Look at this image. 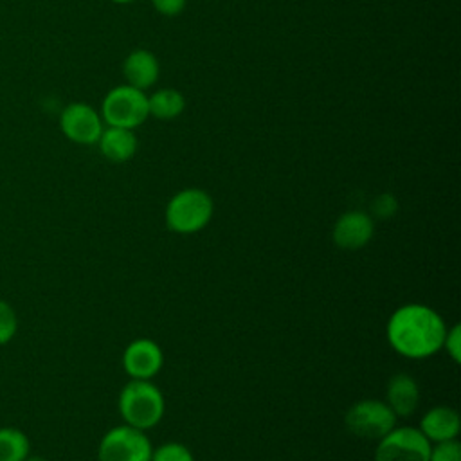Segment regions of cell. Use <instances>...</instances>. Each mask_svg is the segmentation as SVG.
I'll use <instances>...</instances> for the list:
<instances>
[{"instance_id":"cb8c5ba5","label":"cell","mask_w":461,"mask_h":461,"mask_svg":"<svg viewBox=\"0 0 461 461\" xmlns=\"http://www.w3.org/2000/svg\"><path fill=\"white\" fill-rule=\"evenodd\" d=\"M112 2H115V4H131L135 0H112Z\"/></svg>"},{"instance_id":"ba28073f","label":"cell","mask_w":461,"mask_h":461,"mask_svg":"<svg viewBox=\"0 0 461 461\" xmlns=\"http://www.w3.org/2000/svg\"><path fill=\"white\" fill-rule=\"evenodd\" d=\"M63 135L76 144H97L104 126L101 113L86 103H70L59 113Z\"/></svg>"},{"instance_id":"d6986e66","label":"cell","mask_w":461,"mask_h":461,"mask_svg":"<svg viewBox=\"0 0 461 461\" xmlns=\"http://www.w3.org/2000/svg\"><path fill=\"white\" fill-rule=\"evenodd\" d=\"M429 461H461V445L457 439H447L430 447Z\"/></svg>"},{"instance_id":"30bf717a","label":"cell","mask_w":461,"mask_h":461,"mask_svg":"<svg viewBox=\"0 0 461 461\" xmlns=\"http://www.w3.org/2000/svg\"><path fill=\"white\" fill-rule=\"evenodd\" d=\"M375 232L373 218L364 211L342 212L333 225V243L342 250H358L369 243Z\"/></svg>"},{"instance_id":"ac0fdd59","label":"cell","mask_w":461,"mask_h":461,"mask_svg":"<svg viewBox=\"0 0 461 461\" xmlns=\"http://www.w3.org/2000/svg\"><path fill=\"white\" fill-rule=\"evenodd\" d=\"M18 331V317L14 308L0 299V346L11 342Z\"/></svg>"},{"instance_id":"44dd1931","label":"cell","mask_w":461,"mask_h":461,"mask_svg":"<svg viewBox=\"0 0 461 461\" xmlns=\"http://www.w3.org/2000/svg\"><path fill=\"white\" fill-rule=\"evenodd\" d=\"M443 348L450 355V358L457 364L461 360V328L459 324H454L450 330L447 328Z\"/></svg>"},{"instance_id":"7c38bea8","label":"cell","mask_w":461,"mask_h":461,"mask_svg":"<svg viewBox=\"0 0 461 461\" xmlns=\"http://www.w3.org/2000/svg\"><path fill=\"white\" fill-rule=\"evenodd\" d=\"M459 429H461V420L457 411L447 405H438L429 409L420 421V432L430 443L456 439L459 434Z\"/></svg>"},{"instance_id":"5bb4252c","label":"cell","mask_w":461,"mask_h":461,"mask_svg":"<svg viewBox=\"0 0 461 461\" xmlns=\"http://www.w3.org/2000/svg\"><path fill=\"white\" fill-rule=\"evenodd\" d=\"M99 149L101 153L115 164L130 160L135 151H137V135L133 130L128 128H117V126H108L103 130L99 140Z\"/></svg>"},{"instance_id":"8fae6325","label":"cell","mask_w":461,"mask_h":461,"mask_svg":"<svg viewBox=\"0 0 461 461\" xmlns=\"http://www.w3.org/2000/svg\"><path fill=\"white\" fill-rule=\"evenodd\" d=\"M122 74L128 85L146 92L149 86H153L158 81L160 65L153 52L146 49H137L124 58Z\"/></svg>"},{"instance_id":"3957f363","label":"cell","mask_w":461,"mask_h":461,"mask_svg":"<svg viewBox=\"0 0 461 461\" xmlns=\"http://www.w3.org/2000/svg\"><path fill=\"white\" fill-rule=\"evenodd\" d=\"M212 198L198 187H187L173 194L166 205V225L178 234L202 230L212 218Z\"/></svg>"},{"instance_id":"7a4b0ae2","label":"cell","mask_w":461,"mask_h":461,"mask_svg":"<svg viewBox=\"0 0 461 461\" xmlns=\"http://www.w3.org/2000/svg\"><path fill=\"white\" fill-rule=\"evenodd\" d=\"M119 411L126 425L148 430L162 420L166 402L153 382L131 378L119 394Z\"/></svg>"},{"instance_id":"5b68a950","label":"cell","mask_w":461,"mask_h":461,"mask_svg":"<svg viewBox=\"0 0 461 461\" xmlns=\"http://www.w3.org/2000/svg\"><path fill=\"white\" fill-rule=\"evenodd\" d=\"M151 443L144 430L131 425L110 429L99 441V461H149Z\"/></svg>"},{"instance_id":"9a60e30c","label":"cell","mask_w":461,"mask_h":461,"mask_svg":"<svg viewBox=\"0 0 461 461\" xmlns=\"http://www.w3.org/2000/svg\"><path fill=\"white\" fill-rule=\"evenodd\" d=\"M149 115L160 121H173L185 110V97L175 88H160L148 97Z\"/></svg>"},{"instance_id":"2e32d148","label":"cell","mask_w":461,"mask_h":461,"mask_svg":"<svg viewBox=\"0 0 461 461\" xmlns=\"http://www.w3.org/2000/svg\"><path fill=\"white\" fill-rule=\"evenodd\" d=\"M31 454L27 434L16 427H0V461H25Z\"/></svg>"},{"instance_id":"e0dca14e","label":"cell","mask_w":461,"mask_h":461,"mask_svg":"<svg viewBox=\"0 0 461 461\" xmlns=\"http://www.w3.org/2000/svg\"><path fill=\"white\" fill-rule=\"evenodd\" d=\"M149 461H194V457L185 445L169 441V443H164L158 448L151 450Z\"/></svg>"},{"instance_id":"277c9868","label":"cell","mask_w":461,"mask_h":461,"mask_svg":"<svg viewBox=\"0 0 461 461\" xmlns=\"http://www.w3.org/2000/svg\"><path fill=\"white\" fill-rule=\"evenodd\" d=\"M149 117L148 95L128 83L112 88L101 103V119L108 126L133 130Z\"/></svg>"},{"instance_id":"9c48e42d","label":"cell","mask_w":461,"mask_h":461,"mask_svg":"<svg viewBox=\"0 0 461 461\" xmlns=\"http://www.w3.org/2000/svg\"><path fill=\"white\" fill-rule=\"evenodd\" d=\"M164 364L162 348L151 339H135L122 353V367L135 380L153 378Z\"/></svg>"},{"instance_id":"6da1fadb","label":"cell","mask_w":461,"mask_h":461,"mask_svg":"<svg viewBox=\"0 0 461 461\" xmlns=\"http://www.w3.org/2000/svg\"><path fill=\"white\" fill-rule=\"evenodd\" d=\"M447 324L441 315L420 303H409L393 312L387 322L391 348L405 358L432 357L443 348Z\"/></svg>"},{"instance_id":"8992f818","label":"cell","mask_w":461,"mask_h":461,"mask_svg":"<svg viewBox=\"0 0 461 461\" xmlns=\"http://www.w3.org/2000/svg\"><path fill=\"white\" fill-rule=\"evenodd\" d=\"M396 414L385 402L360 400L353 403L346 416V429L364 439H380L396 427Z\"/></svg>"},{"instance_id":"ffe728a7","label":"cell","mask_w":461,"mask_h":461,"mask_svg":"<svg viewBox=\"0 0 461 461\" xmlns=\"http://www.w3.org/2000/svg\"><path fill=\"white\" fill-rule=\"evenodd\" d=\"M371 209H373V214L378 218H391L398 209V202L391 193H384L373 200Z\"/></svg>"},{"instance_id":"4fadbf2b","label":"cell","mask_w":461,"mask_h":461,"mask_svg":"<svg viewBox=\"0 0 461 461\" xmlns=\"http://www.w3.org/2000/svg\"><path fill=\"white\" fill-rule=\"evenodd\" d=\"M385 403L391 407V411L396 416L407 418L414 414L418 403H420V387L418 382L407 375L398 373L387 382L385 389Z\"/></svg>"},{"instance_id":"603a6c76","label":"cell","mask_w":461,"mask_h":461,"mask_svg":"<svg viewBox=\"0 0 461 461\" xmlns=\"http://www.w3.org/2000/svg\"><path fill=\"white\" fill-rule=\"evenodd\" d=\"M25 461H49V459L43 457V456H40V454H29V456L25 457Z\"/></svg>"},{"instance_id":"7402d4cb","label":"cell","mask_w":461,"mask_h":461,"mask_svg":"<svg viewBox=\"0 0 461 461\" xmlns=\"http://www.w3.org/2000/svg\"><path fill=\"white\" fill-rule=\"evenodd\" d=\"M153 7L164 16H176L184 11L187 0H151Z\"/></svg>"},{"instance_id":"52a82bcc","label":"cell","mask_w":461,"mask_h":461,"mask_svg":"<svg viewBox=\"0 0 461 461\" xmlns=\"http://www.w3.org/2000/svg\"><path fill=\"white\" fill-rule=\"evenodd\" d=\"M432 443L414 427H394L378 439L375 461H429Z\"/></svg>"}]
</instances>
